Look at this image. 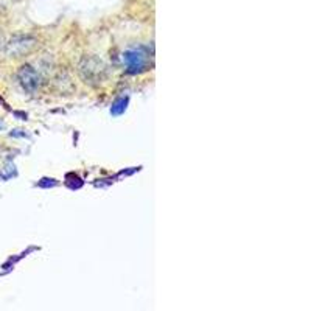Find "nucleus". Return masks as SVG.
Segmentation results:
<instances>
[{
  "label": "nucleus",
  "instance_id": "f03ea898",
  "mask_svg": "<svg viewBox=\"0 0 311 311\" xmlns=\"http://www.w3.org/2000/svg\"><path fill=\"white\" fill-rule=\"evenodd\" d=\"M20 80H22V84L27 89H35L38 86V75L31 67H24L22 72H20Z\"/></svg>",
  "mask_w": 311,
  "mask_h": 311
},
{
  "label": "nucleus",
  "instance_id": "f257e3e1",
  "mask_svg": "<svg viewBox=\"0 0 311 311\" xmlns=\"http://www.w3.org/2000/svg\"><path fill=\"white\" fill-rule=\"evenodd\" d=\"M146 53L143 51V48H134V50H130L126 51L123 55V61L126 64L128 70H130L131 73H135V72H140L145 64H146Z\"/></svg>",
  "mask_w": 311,
  "mask_h": 311
},
{
  "label": "nucleus",
  "instance_id": "7ed1b4c3",
  "mask_svg": "<svg viewBox=\"0 0 311 311\" xmlns=\"http://www.w3.org/2000/svg\"><path fill=\"white\" fill-rule=\"evenodd\" d=\"M126 103H128V100H126V98H120V100H117V101L114 103V106H112L111 112H112L114 115H120V114L126 109Z\"/></svg>",
  "mask_w": 311,
  "mask_h": 311
}]
</instances>
